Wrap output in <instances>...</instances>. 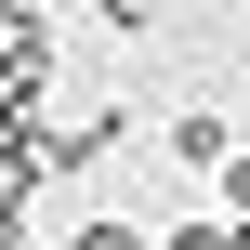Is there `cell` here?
Returning <instances> with one entry per match:
<instances>
[{"mask_svg":"<svg viewBox=\"0 0 250 250\" xmlns=\"http://www.w3.org/2000/svg\"><path fill=\"white\" fill-rule=\"evenodd\" d=\"M171 158H185V171H224V158H237V132H224L211 105H185V119H171Z\"/></svg>","mask_w":250,"mask_h":250,"instance_id":"1","label":"cell"},{"mask_svg":"<svg viewBox=\"0 0 250 250\" xmlns=\"http://www.w3.org/2000/svg\"><path fill=\"white\" fill-rule=\"evenodd\" d=\"M66 250H158V237H145V224H119V211H105V224H79V237H66Z\"/></svg>","mask_w":250,"mask_h":250,"instance_id":"2","label":"cell"},{"mask_svg":"<svg viewBox=\"0 0 250 250\" xmlns=\"http://www.w3.org/2000/svg\"><path fill=\"white\" fill-rule=\"evenodd\" d=\"M145 13H158V0H105V26H145Z\"/></svg>","mask_w":250,"mask_h":250,"instance_id":"3","label":"cell"},{"mask_svg":"<svg viewBox=\"0 0 250 250\" xmlns=\"http://www.w3.org/2000/svg\"><path fill=\"white\" fill-rule=\"evenodd\" d=\"M237 198H250V158H237Z\"/></svg>","mask_w":250,"mask_h":250,"instance_id":"4","label":"cell"},{"mask_svg":"<svg viewBox=\"0 0 250 250\" xmlns=\"http://www.w3.org/2000/svg\"><path fill=\"white\" fill-rule=\"evenodd\" d=\"M224 250H250V224H237V237H224Z\"/></svg>","mask_w":250,"mask_h":250,"instance_id":"5","label":"cell"}]
</instances>
